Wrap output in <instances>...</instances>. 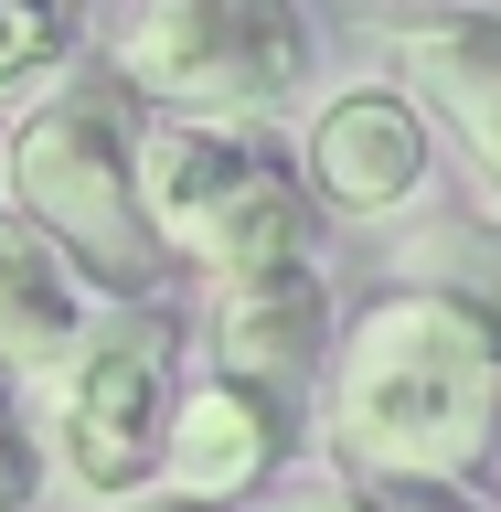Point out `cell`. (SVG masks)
Returning <instances> with one entry per match:
<instances>
[{"label": "cell", "instance_id": "17", "mask_svg": "<svg viewBox=\"0 0 501 512\" xmlns=\"http://www.w3.org/2000/svg\"><path fill=\"white\" fill-rule=\"evenodd\" d=\"M491 459H501V448H491Z\"/></svg>", "mask_w": 501, "mask_h": 512}, {"label": "cell", "instance_id": "10", "mask_svg": "<svg viewBox=\"0 0 501 512\" xmlns=\"http://www.w3.org/2000/svg\"><path fill=\"white\" fill-rule=\"evenodd\" d=\"M96 320V288H86V267L43 235L32 214H11L0 203V374H54L64 363V342Z\"/></svg>", "mask_w": 501, "mask_h": 512}, {"label": "cell", "instance_id": "15", "mask_svg": "<svg viewBox=\"0 0 501 512\" xmlns=\"http://www.w3.org/2000/svg\"><path fill=\"white\" fill-rule=\"evenodd\" d=\"M32 480H43V448H32L22 406L0 395V512H22V502H32Z\"/></svg>", "mask_w": 501, "mask_h": 512}, {"label": "cell", "instance_id": "8", "mask_svg": "<svg viewBox=\"0 0 501 512\" xmlns=\"http://www.w3.org/2000/svg\"><path fill=\"white\" fill-rule=\"evenodd\" d=\"M299 448V406H278L246 374H203L171 395V438H160V480L150 491H192V502H256Z\"/></svg>", "mask_w": 501, "mask_h": 512}, {"label": "cell", "instance_id": "1", "mask_svg": "<svg viewBox=\"0 0 501 512\" xmlns=\"http://www.w3.org/2000/svg\"><path fill=\"white\" fill-rule=\"evenodd\" d=\"M320 438L342 470H448L480 480L501 448V331L438 278L352 310L320 374Z\"/></svg>", "mask_w": 501, "mask_h": 512}, {"label": "cell", "instance_id": "12", "mask_svg": "<svg viewBox=\"0 0 501 512\" xmlns=\"http://www.w3.org/2000/svg\"><path fill=\"white\" fill-rule=\"evenodd\" d=\"M75 32H86L75 0H0V96L32 86V75H54L75 54Z\"/></svg>", "mask_w": 501, "mask_h": 512}, {"label": "cell", "instance_id": "11", "mask_svg": "<svg viewBox=\"0 0 501 512\" xmlns=\"http://www.w3.org/2000/svg\"><path fill=\"white\" fill-rule=\"evenodd\" d=\"M406 256H416V278L459 288V299L501 331V203H480V214H438Z\"/></svg>", "mask_w": 501, "mask_h": 512}, {"label": "cell", "instance_id": "16", "mask_svg": "<svg viewBox=\"0 0 501 512\" xmlns=\"http://www.w3.org/2000/svg\"><path fill=\"white\" fill-rule=\"evenodd\" d=\"M118 512H139V502H118Z\"/></svg>", "mask_w": 501, "mask_h": 512}, {"label": "cell", "instance_id": "6", "mask_svg": "<svg viewBox=\"0 0 501 512\" xmlns=\"http://www.w3.org/2000/svg\"><path fill=\"white\" fill-rule=\"evenodd\" d=\"M299 182H310V214L342 224L406 214L438 182V118L406 86H331L299 128Z\"/></svg>", "mask_w": 501, "mask_h": 512}, {"label": "cell", "instance_id": "7", "mask_svg": "<svg viewBox=\"0 0 501 512\" xmlns=\"http://www.w3.org/2000/svg\"><path fill=\"white\" fill-rule=\"evenodd\" d=\"M214 288H224L214 299V363L310 416L320 374H331V278L310 267V246L278 256V267H246V278H214Z\"/></svg>", "mask_w": 501, "mask_h": 512}, {"label": "cell", "instance_id": "5", "mask_svg": "<svg viewBox=\"0 0 501 512\" xmlns=\"http://www.w3.org/2000/svg\"><path fill=\"white\" fill-rule=\"evenodd\" d=\"M320 32L299 0H128L118 75L139 107H192V118H278L310 86Z\"/></svg>", "mask_w": 501, "mask_h": 512}, {"label": "cell", "instance_id": "3", "mask_svg": "<svg viewBox=\"0 0 501 512\" xmlns=\"http://www.w3.org/2000/svg\"><path fill=\"white\" fill-rule=\"evenodd\" d=\"M139 203L171 267L203 278H246L310 246V182L299 160L267 150L256 118H192V107H150L139 118Z\"/></svg>", "mask_w": 501, "mask_h": 512}, {"label": "cell", "instance_id": "13", "mask_svg": "<svg viewBox=\"0 0 501 512\" xmlns=\"http://www.w3.org/2000/svg\"><path fill=\"white\" fill-rule=\"evenodd\" d=\"M363 480V512H491L480 480H448V470H352Z\"/></svg>", "mask_w": 501, "mask_h": 512}, {"label": "cell", "instance_id": "9", "mask_svg": "<svg viewBox=\"0 0 501 512\" xmlns=\"http://www.w3.org/2000/svg\"><path fill=\"white\" fill-rule=\"evenodd\" d=\"M395 86L459 139L480 203H501V11H416L395 32Z\"/></svg>", "mask_w": 501, "mask_h": 512}, {"label": "cell", "instance_id": "14", "mask_svg": "<svg viewBox=\"0 0 501 512\" xmlns=\"http://www.w3.org/2000/svg\"><path fill=\"white\" fill-rule=\"evenodd\" d=\"M246 512H363V480H352L342 459H320V470H278Z\"/></svg>", "mask_w": 501, "mask_h": 512}, {"label": "cell", "instance_id": "2", "mask_svg": "<svg viewBox=\"0 0 501 512\" xmlns=\"http://www.w3.org/2000/svg\"><path fill=\"white\" fill-rule=\"evenodd\" d=\"M139 118L150 107L118 64L0 118V203L43 224L86 267L96 299H150L171 267V246L150 235V203H139Z\"/></svg>", "mask_w": 501, "mask_h": 512}, {"label": "cell", "instance_id": "4", "mask_svg": "<svg viewBox=\"0 0 501 512\" xmlns=\"http://www.w3.org/2000/svg\"><path fill=\"white\" fill-rule=\"evenodd\" d=\"M32 384H43V448L86 502H139L160 480L171 395H182V331L160 299H96L64 363Z\"/></svg>", "mask_w": 501, "mask_h": 512}]
</instances>
